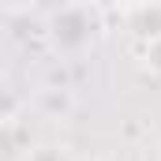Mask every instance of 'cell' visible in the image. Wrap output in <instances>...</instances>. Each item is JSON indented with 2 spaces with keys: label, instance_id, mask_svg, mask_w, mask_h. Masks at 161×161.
Returning a JSON list of instances; mask_svg holds the SVG:
<instances>
[{
  "label": "cell",
  "instance_id": "6da1fadb",
  "mask_svg": "<svg viewBox=\"0 0 161 161\" xmlns=\"http://www.w3.org/2000/svg\"><path fill=\"white\" fill-rule=\"evenodd\" d=\"M101 15H97V8H56L53 15H49V41H53V49L56 53H82V49H90L94 41L101 38Z\"/></svg>",
  "mask_w": 161,
  "mask_h": 161
}]
</instances>
